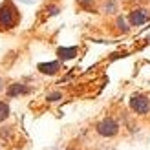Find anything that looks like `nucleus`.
<instances>
[{
  "mask_svg": "<svg viewBox=\"0 0 150 150\" xmlns=\"http://www.w3.org/2000/svg\"><path fill=\"white\" fill-rule=\"evenodd\" d=\"M117 26H119V29L125 33V31H128V24H126V20H125V17H119L117 18Z\"/></svg>",
  "mask_w": 150,
  "mask_h": 150,
  "instance_id": "10",
  "label": "nucleus"
},
{
  "mask_svg": "<svg viewBox=\"0 0 150 150\" xmlns=\"http://www.w3.org/2000/svg\"><path fill=\"white\" fill-rule=\"evenodd\" d=\"M59 13H61V7H59V6H50L48 7V15H50V17H55V15H59Z\"/></svg>",
  "mask_w": 150,
  "mask_h": 150,
  "instance_id": "11",
  "label": "nucleus"
},
{
  "mask_svg": "<svg viewBox=\"0 0 150 150\" xmlns=\"http://www.w3.org/2000/svg\"><path fill=\"white\" fill-rule=\"evenodd\" d=\"M20 20V13L17 9V6L13 4V0H4L0 4V29L7 31L13 29Z\"/></svg>",
  "mask_w": 150,
  "mask_h": 150,
  "instance_id": "1",
  "label": "nucleus"
},
{
  "mask_svg": "<svg viewBox=\"0 0 150 150\" xmlns=\"http://www.w3.org/2000/svg\"><path fill=\"white\" fill-rule=\"evenodd\" d=\"M77 46H71V48H64V46H61L57 50V57L61 59V61H71V59H75L77 57Z\"/></svg>",
  "mask_w": 150,
  "mask_h": 150,
  "instance_id": "6",
  "label": "nucleus"
},
{
  "mask_svg": "<svg viewBox=\"0 0 150 150\" xmlns=\"http://www.w3.org/2000/svg\"><path fill=\"white\" fill-rule=\"evenodd\" d=\"M29 90L26 88V84H11L9 88H7V97H18V95H22V93H28Z\"/></svg>",
  "mask_w": 150,
  "mask_h": 150,
  "instance_id": "7",
  "label": "nucleus"
},
{
  "mask_svg": "<svg viewBox=\"0 0 150 150\" xmlns=\"http://www.w3.org/2000/svg\"><path fill=\"white\" fill-rule=\"evenodd\" d=\"M7 117H9V106H7V103L0 101V123L6 121Z\"/></svg>",
  "mask_w": 150,
  "mask_h": 150,
  "instance_id": "8",
  "label": "nucleus"
},
{
  "mask_svg": "<svg viewBox=\"0 0 150 150\" xmlns=\"http://www.w3.org/2000/svg\"><path fill=\"white\" fill-rule=\"evenodd\" d=\"M150 20V11L148 9H134L128 13V22L132 26H143Z\"/></svg>",
  "mask_w": 150,
  "mask_h": 150,
  "instance_id": "4",
  "label": "nucleus"
},
{
  "mask_svg": "<svg viewBox=\"0 0 150 150\" xmlns=\"http://www.w3.org/2000/svg\"><path fill=\"white\" fill-rule=\"evenodd\" d=\"M68 150H73V148H68Z\"/></svg>",
  "mask_w": 150,
  "mask_h": 150,
  "instance_id": "15",
  "label": "nucleus"
},
{
  "mask_svg": "<svg viewBox=\"0 0 150 150\" xmlns=\"http://www.w3.org/2000/svg\"><path fill=\"white\" fill-rule=\"evenodd\" d=\"M95 130L103 137H114V136H117V132H119V123L115 121V119H112V117H104L103 121L97 123Z\"/></svg>",
  "mask_w": 150,
  "mask_h": 150,
  "instance_id": "2",
  "label": "nucleus"
},
{
  "mask_svg": "<svg viewBox=\"0 0 150 150\" xmlns=\"http://www.w3.org/2000/svg\"><path fill=\"white\" fill-rule=\"evenodd\" d=\"M4 90V82H2V79H0V92Z\"/></svg>",
  "mask_w": 150,
  "mask_h": 150,
  "instance_id": "13",
  "label": "nucleus"
},
{
  "mask_svg": "<svg viewBox=\"0 0 150 150\" xmlns=\"http://www.w3.org/2000/svg\"><path fill=\"white\" fill-rule=\"evenodd\" d=\"M117 11V2L115 0H106L104 4V13H115Z\"/></svg>",
  "mask_w": 150,
  "mask_h": 150,
  "instance_id": "9",
  "label": "nucleus"
},
{
  "mask_svg": "<svg viewBox=\"0 0 150 150\" xmlns=\"http://www.w3.org/2000/svg\"><path fill=\"white\" fill-rule=\"evenodd\" d=\"M61 97H62V95L59 93V92H53V93H50V95H48V101H50V103H53V101H59Z\"/></svg>",
  "mask_w": 150,
  "mask_h": 150,
  "instance_id": "12",
  "label": "nucleus"
},
{
  "mask_svg": "<svg viewBox=\"0 0 150 150\" xmlns=\"http://www.w3.org/2000/svg\"><path fill=\"white\" fill-rule=\"evenodd\" d=\"M130 108L136 112V114H139V115L148 114V110H150V101H148V97L143 95V93L132 95V99H130Z\"/></svg>",
  "mask_w": 150,
  "mask_h": 150,
  "instance_id": "3",
  "label": "nucleus"
},
{
  "mask_svg": "<svg viewBox=\"0 0 150 150\" xmlns=\"http://www.w3.org/2000/svg\"><path fill=\"white\" fill-rule=\"evenodd\" d=\"M22 2H26V4H33V0H22Z\"/></svg>",
  "mask_w": 150,
  "mask_h": 150,
  "instance_id": "14",
  "label": "nucleus"
},
{
  "mask_svg": "<svg viewBox=\"0 0 150 150\" xmlns=\"http://www.w3.org/2000/svg\"><path fill=\"white\" fill-rule=\"evenodd\" d=\"M61 70V62L59 61H51V62H40L39 64V71L44 75H55Z\"/></svg>",
  "mask_w": 150,
  "mask_h": 150,
  "instance_id": "5",
  "label": "nucleus"
}]
</instances>
